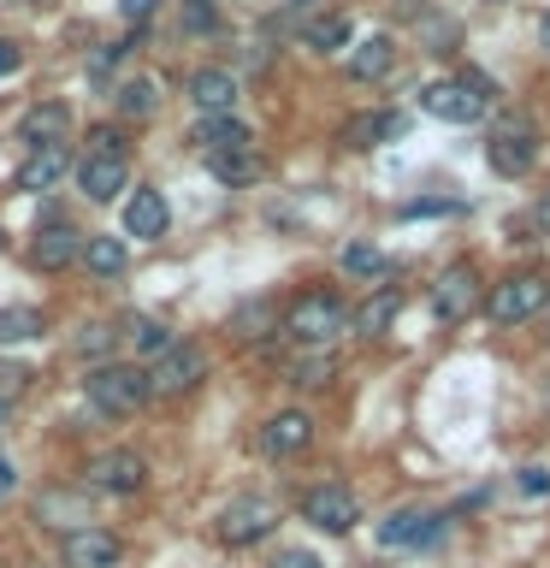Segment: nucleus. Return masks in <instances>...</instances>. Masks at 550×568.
<instances>
[{
    "instance_id": "nucleus-1",
    "label": "nucleus",
    "mask_w": 550,
    "mask_h": 568,
    "mask_svg": "<svg viewBox=\"0 0 550 568\" xmlns=\"http://www.w3.org/2000/svg\"><path fill=\"white\" fill-rule=\"evenodd\" d=\"M284 332H291L302 349H326L332 337L349 332L344 296H337V291H302L291 308H284Z\"/></svg>"
},
{
    "instance_id": "nucleus-2",
    "label": "nucleus",
    "mask_w": 550,
    "mask_h": 568,
    "mask_svg": "<svg viewBox=\"0 0 550 568\" xmlns=\"http://www.w3.org/2000/svg\"><path fill=\"white\" fill-rule=\"evenodd\" d=\"M83 397H89L95 415L124 420V415H136V408L149 403V385H142V367H131V362H95L83 373Z\"/></svg>"
},
{
    "instance_id": "nucleus-3",
    "label": "nucleus",
    "mask_w": 550,
    "mask_h": 568,
    "mask_svg": "<svg viewBox=\"0 0 550 568\" xmlns=\"http://www.w3.org/2000/svg\"><path fill=\"white\" fill-rule=\"evenodd\" d=\"M207 379V349L190 344V337H177L166 355H154L149 367H142V385H149V397H190L195 385Z\"/></svg>"
},
{
    "instance_id": "nucleus-4",
    "label": "nucleus",
    "mask_w": 550,
    "mask_h": 568,
    "mask_svg": "<svg viewBox=\"0 0 550 568\" xmlns=\"http://www.w3.org/2000/svg\"><path fill=\"white\" fill-rule=\"evenodd\" d=\"M83 486L101 491V497H131V491L149 486V462L136 450H124V444H113V450H95L83 462Z\"/></svg>"
},
{
    "instance_id": "nucleus-5",
    "label": "nucleus",
    "mask_w": 550,
    "mask_h": 568,
    "mask_svg": "<svg viewBox=\"0 0 550 568\" xmlns=\"http://www.w3.org/2000/svg\"><path fill=\"white\" fill-rule=\"evenodd\" d=\"M544 278L539 273H509L503 284H491V296H486V314L497 320V326H527L532 314L544 308Z\"/></svg>"
},
{
    "instance_id": "nucleus-6",
    "label": "nucleus",
    "mask_w": 550,
    "mask_h": 568,
    "mask_svg": "<svg viewBox=\"0 0 550 568\" xmlns=\"http://www.w3.org/2000/svg\"><path fill=\"white\" fill-rule=\"evenodd\" d=\"M486 160H491V172H503V178H521V172H532V160H539V131H532L527 119L497 124L491 142H486Z\"/></svg>"
},
{
    "instance_id": "nucleus-7",
    "label": "nucleus",
    "mask_w": 550,
    "mask_h": 568,
    "mask_svg": "<svg viewBox=\"0 0 550 568\" xmlns=\"http://www.w3.org/2000/svg\"><path fill=\"white\" fill-rule=\"evenodd\" d=\"M278 527V509L266 504V497H237V504H225L220 509V545H231V550H243V545H255V539H266V532Z\"/></svg>"
},
{
    "instance_id": "nucleus-8",
    "label": "nucleus",
    "mask_w": 550,
    "mask_h": 568,
    "mask_svg": "<svg viewBox=\"0 0 550 568\" xmlns=\"http://www.w3.org/2000/svg\"><path fill=\"white\" fill-rule=\"evenodd\" d=\"M473 308H479V278H473V266H468V261L444 266L438 284H432V314L444 320V326H461Z\"/></svg>"
},
{
    "instance_id": "nucleus-9",
    "label": "nucleus",
    "mask_w": 550,
    "mask_h": 568,
    "mask_svg": "<svg viewBox=\"0 0 550 568\" xmlns=\"http://www.w3.org/2000/svg\"><path fill=\"white\" fill-rule=\"evenodd\" d=\"M302 521H314L319 532H349L361 521V504H355L349 486H308L302 491Z\"/></svg>"
},
{
    "instance_id": "nucleus-10",
    "label": "nucleus",
    "mask_w": 550,
    "mask_h": 568,
    "mask_svg": "<svg viewBox=\"0 0 550 568\" xmlns=\"http://www.w3.org/2000/svg\"><path fill=\"white\" fill-rule=\"evenodd\" d=\"M18 142H24L30 154L65 149V142H71V106H65V101H35V106H24V119H18Z\"/></svg>"
},
{
    "instance_id": "nucleus-11",
    "label": "nucleus",
    "mask_w": 550,
    "mask_h": 568,
    "mask_svg": "<svg viewBox=\"0 0 550 568\" xmlns=\"http://www.w3.org/2000/svg\"><path fill=\"white\" fill-rule=\"evenodd\" d=\"M420 113H432L444 124H473V119H486V101H479L461 78H438V83L420 89Z\"/></svg>"
},
{
    "instance_id": "nucleus-12",
    "label": "nucleus",
    "mask_w": 550,
    "mask_h": 568,
    "mask_svg": "<svg viewBox=\"0 0 550 568\" xmlns=\"http://www.w3.org/2000/svg\"><path fill=\"white\" fill-rule=\"evenodd\" d=\"M83 255V231L71 220H42L30 237V266H42V273H65L71 261Z\"/></svg>"
},
{
    "instance_id": "nucleus-13",
    "label": "nucleus",
    "mask_w": 550,
    "mask_h": 568,
    "mask_svg": "<svg viewBox=\"0 0 550 568\" xmlns=\"http://www.w3.org/2000/svg\"><path fill=\"white\" fill-rule=\"evenodd\" d=\"M172 231V202L160 190H131L124 195V237L136 243H160Z\"/></svg>"
},
{
    "instance_id": "nucleus-14",
    "label": "nucleus",
    "mask_w": 550,
    "mask_h": 568,
    "mask_svg": "<svg viewBox=\"0 0 550 568\" xmlns=\"http://www.w3.org/2000/svg\"><path fill=\"white\" fill-rule=\"evenodd\" d=\"M65 568H119L124 562V539L119 532H106V527H78V532H65Z\"/></svg>"
},
{
    "instance_id": "nucleus-15",
    "label": "nucleus",
    "mask_w": 550,
    "mask_h": 568,
    "mask_svg": "<svg viewBox=\"0 0 550 568\" xmlns=\"http://www.w3.org/2000/svg\"><path fill=\"white\" fill-rule=\"evenodd\" d=\"M308 444H314V415H308V408H278V415L261 426V450L278 456V462L302 456Z\"/></svg>"
},
{
    "instance_id": "nucleus-16",
    "label": "nucleus",
    "mask_w": 550,
    "mask_h": 568,
    "mask_svg": "<svg viewBox=\"0 0 550 568\" xmlns=\"http://www.w3.org/2000/svg\"><path fill=\"white\" fill-rule=\"evenodd\" d=\"M243 95V83H237V71H225V65H202V71H190V101H195V113L213 119V113H231Z\"/></svg>"
},
{
    "instance_id": "nucleus-17",
    "label": "nucleus",
    "mask_w": 550,
    "mask_h": 568,
    "mask_svg": "<svg viewBox=\"0 0 550 568\" xmlns=\"http://www.w3.org/2000/svg\"><path fill=\"white\" fill-rule=\"evenodd\" d=\"M438 532H444V515H432V509H390L379 521V545L408 550V545H432Z\"/></svg>"
},
{
    "instance_id": "nucleus-18",
    "label": "nucleus",
    "mask_w": 550,
    "mask_h": 568,
    "mask_svg": "<svg viewBox=\"0 0 550 568\" xmlns=\"http://www.w3.org/2000/svg\"><path fill=\"white\" fill-rule=\"evenodd\" d=\"M78 190L89 195V202H113L119 190H131V160L119 154H89L78 166Z\"/></svg>"
},
{
    "instance_id": "nucleus-19",
    "label": "nucleus",
    "mask_w": 550,
    "mask_h": 568,
    "mask_svg": "<svg viewBox=\"0 0 550 568\" xmlns=\"http://www.w3.org/2000/svg\"><path fill=\"white\" fill-rule=\"evenodd\" d=\"M65 172H71V154H65V149H42V154H24V160H18L12 184L30 190V195H48V190L65 184Z\"/></svg>"
},
{
    "instance_id": "nucleus-20",
    "label": "nucleus",
    "mask_w": 550,
    "mask_h": 568,
    "mask_svg": "<svg viewBox=\"0 0 550 568\" xmlns=\"http://www.w3.org/2000/svg\"><path fill=\"white\" fill-rule=\"evenodd\" d=\"M35 521L60 527V532H78V527H89V497L65 491V486H48L42 497H35Z\"/></svg>"
},
{
    "instance_id": "nucleus-21",
    "label": "nucleus",
    "mask_w": 550,
    "mask_h": 568,
    "mask_svg": "<svg viewBox=\"0 0 550 568\" xmlns=\"http://www.w3.org/2000/svg\"><path fill=\"white\" fill-rule=\"evenodd\" d=\"M190 142H195L202 154H225V149H248V142H255V131H248L237 113H213V119H195Z\"/></svg>"
},
{
    "instance_id": "nucleus-22",
    "label": "nucleus",
    "mask_w": 550,
    "mask_h": 568,
    "mask_svg": "<svg viewBox=\"0 0 550 568\" xmlns=\"http://www.w3.org/2000/svg\"><path fill=\"white\" fill-rule=\"evenodd\" d=\"M207 172L220 178V184L243 190V184H261L266 160H261V149H255V142H248V149H225V154H207Z\"/></svg>"
},
{
    "instance_id": "nucleus-23",
    "label": "nucleus",
    "mask_w": 550,
    "mask_h": 568,
    "mask_svg": "<svg viewBox=\"0 0 550 568\" xmlns=\"http://www.w3.org/2000/svg\"><path fill=\"white\" fill-rule=\"evenodd\" d=\"M337 379V355L332 349H302L284 362V385H296V390H326Z\"/></svg>"
},
{
    "instance_id": "nucleus-24",
    "label": "nucleus",
    "mask_w": 550,
    "mask_h": 568,
    "mask_svg": "<svg viewBox=\"0 0 550 568\" xmlns=\"http://www.w3.org/2000/svg\"><path fill=\"white\" fill-rule=\"evenodd\" d=\"M83 266H89V278H101V284H113L124 266H131V248H124V237H83V255H78Z\"/></svg>"
},
{
    "instance_id": "nucleus-25",
    "label": "nucleus",
    "mask_w": 550,
    "mask_h": 568,
    "mask_svg": "<svg viewBox=\"0 0 550 568\" xmlns=\"http://www.w3.org/2000/svg\"><path fill=\"white\" fill-rule=\"evenodd\" d=\"M403 131H408L403 113H355V119L344 124V142H349V149H379V142L403 136Z\"/></svg>"
},
{
    "instance_id": "nucleus-26",
    "label": "nucleus",
    "mask_w": 550,
    "mask_h": 568,
    "mask_svg": "<svg viewBox=\"0 0 550 568\" xmlns=\"http://www.w3.org/2000/svg\"><path fill=\"white\" fill-rule=\"evenodd\" d=\"M390 65H397V42H390V36H367V42L349 53V78L355 83H379Z\"/></svg>"
},
{
    "instance_id": "nucleus-27",
    "label": "nucleus",
    "mask_w": 550,
    "mask_h": 568,
    "mask_svg": "<svg viewBox=\"0 0 550 568\" xmlns=\"http://www.w3.org/2000/svg\"><path fill=\"white\" fill-rule=\"evenodd\" d=\"M397 314H403V291H390V284H385L379 296H367L361 308L349 314V326L361 332V337H385V332H390V320H397Z\"/></svg>"
},
{
    "instance_id": "nucleus-28",
    "label": "nucleus",
    "mask_w": 550,
    "mask_h": 568,
    "mask_svg": "<svg viewBox=\"0 0 550 568\" xmlns=\"http://www.w3.org/2000/svg\"><path fill=\"white\" fill-rule=\"evenodd\" d=\"M124 337H131V349H136V355H149V362H154V355H166V349L177 344L166 320H149V314H131V320H124Z\"/></svg>"
},
{
    "instance_id": "nucleus-29",
    "label": "nucleus",
    "mask_w": 550,
    "mask_h": 568,
    "mask_svg": "<svg viewBox=\"0 0 550 568\" xmlns=\"http://www.w3.org/2000/svg\"><path fill=\"white\" fill-rule=\"evenodd\" d=\"M349 36H355L349 18H344V12H326V18H308L302 42H308L314 53H344V48H349Z\"/></svg>"
},
{
    "instance_id": "nucleus-30",
    "label": "nucleus",
    "mask_w": 550,
    "mask_h": 568,
    "mask_svg": "<svg viewBox=\"0 0 550 568\" xmlns=\"http://www.w3.org/2000/svg\"><path fill=\"white\" fill-rule=\"evenodd\" d=\"M231 332H237L243 344H266V337L278 332V308L273 302H243V308L231 314Z\"/></svg>"
},
{
    "instance_id": "nucleus-31",
    "label": "nucleus",
    "mask_w": 550,
    "mask_h": 568,
    "mask_svg": "<svg viewBox=\"0 0 550 568\" xmlns=\"http://www.w3.org/2000/svg\"><path fill=\"white\" fill-rule=\"evenodd\" d=\"M113 106H119L124 119H154V113H160V78H131V83H119Z\"/></svg>"
},
{
    "instance_id": "nucleus-32",
    "label": "nucleus",
    "mask_w": 550,
    "mask_h": 568,
    "mask_svg": "<svg viewBox=\"0 0 550 568\" xmlns=\"http://www.w3.org/2000/svg\"><path fill=\"white\" fill-rule=\"evenodd\" d=\"M42 326L48 320L35 314V308H0V349H18V344H35V337H42Z\"/></svg>"
},
{
    "instance_id": "nucleus-33",
    "label": "nucleus",
    "mask_w": 550,
    "mask_h": 568,
    "mask_svg": "<svg viewBox=\"0 0 550 568\" xmlns=\"http://www.w3.org/2000/svg\"><path fill=\"white\" fill-rule=\"evenodd\" d=\"M119 344V332H113V320H83L78 337H71V355H89V362H106Z\"/></svg>"
},
{
    "instance_id": "nucleus-34",
    "label": "nucleus",
    "mask_w": 550,
    "mask_h": 568,
    "mask_svg": "<svg viewBox=\"0 0 550 568\" xmlns=\"http://www.w3.org/2000/svg\"><path fill=\"white\" fill-rule=\"evenodd\" d=\"M337 261H344V273L349 278H385V255H379V243H344V255H337Z\"/></svg>"
},
{
    "instance_id": "nucleus-35",
    "label": "nucleus",
    "mask_w": 550,
    "mask_h": 568,
    "mask_svg": "<svg viewBox=\"0 0 550 568\" xmlns=\"http://www.w3.org/2000/svg\"><path fill=\"white\" fill-rule=\"evenodd\" d=\"M30 379H35V373H30L24 362H0V408H12L18 397H24Z\"/></svg>"
},
{
    "instance_id": "nucleus-36",
    "label": "nucleus",
    "mask_w": 550,
    "mask_h": 568,
    "mask_svg": "<svg viewBox=\"0 0 550 568\" xmlns=\"http://www.w3.org/2000/svg\"><path fill=\"white\" fill-rule=\"evenodd\" d=\"M213 24H220L213 0H184V30H190V36H202V30H213Z\"/></svg>"
},
{
    "instance_id": "nucleus-37",
    "label": "nucleus",
    "mask_w": 550,
    "mask_h": 568,
    "mask_svg": "<svg viewBox=\"0 0 550 568\" xmlns=\"http://www.w3.org/2000/svg\"><path fill=\"white\" fill-rule=\"evenodd\" d=\"M89 142H95V154H119V160H131V142H124V131H113V124H101V131L89 136Z\"/></svg>"
},
{
    "instance_id": "nucleus-38",
    "label": "nucleus",
    "mask_w": 550,
    "mask_h": 568,
    "mask_svg": "<svg viewBox=\"0 0 550 568\" xmlns=\"http://www.w3.org/2000/svg\"><path fill=\"white\" fill-rule=\"evenodd\" d=\"M154 7H160V0H119V12H124V24H131V30H142V24H149V18H154Z\"/></svg>"
},
{
    "instance_id": "nucleus-39",
    "label": "nucleus",
    "mask_w": 550,
    "mask_h": 568,
    "mask_svg": "<svg viewBox=\"0 0 550 568\" xmlns=\"http://www.w3.org/2000/svg\"><path fill=\"white\" fill-rule=\"evenodd\" d=\"M273 568H326V562H319L314 550H302V545H291V550H278V557H273Z\"/></svg>"
},
{
    "instance_id": "nucleus-40",
    "label": "nucleus",
    "mask_w": 550,
    "mask_h": 568,
    "mask_svg": "<svg viewBox=\"0 0 550 568\" xmlns=\"http://www.w3.org/2000/svg\"><path fill=\"white\" fill-rule=\"evenodd\" d=\"M521 491L527 497H544L550 491V468H521Z\"/></svg>"
},
{
    "instance_id": "nucleus-41",
    "label": "nucleus",
    "mask_w": 550,
    "mask_h": 568,
    "mask_svg": "<svg viewBox=\"0 0 550 568\" xmlns=\"http://www.w3.org/2000/svg\"><path fill=\"white\" fill-rule=\"evenodd\" d=\"M18 65H24V48H18V42H0V78H12Z\"/></svg>"
},
{
    "instance_id": "nucleus-42",
    "label": "nucleus",
    "mask_w": 550,
    "mask_h": 568,
    "mask_svg": "<svg viewBox=\"0 0 550 568\" xmlns=\"http://www.w3.org/2000/svg\"><path fill=\"white\" fill-rule=\"evenodd\" d=\"M456 202H408L403 213H408V220H420V213H450Z\"/></svg>"
},
{
    "instance_id": "nucleus-43",
    "label": "nucleus",
    "mask_w": 550,
    "mask_h": 568,
    "mask_svg": "<svg viewBox=\"0 0 550 568\" xmlns=\"http://www.w3.org/2000/svg\"><path fill=\"white\" fill-rule=\"evenodd\" d=\"M12 486H18V468H12V462H7V456H0V497H7Z\"/></svg>"
},
{
    "instance_id": "nucleus-44",
    "label": "nucleus",
    "mask_w": 550,
    "mask_h": 568,
    "mask_svg": "<svg viewBox=\"0 0 550 568\" xmlns=\"http://www.w3.org/2000/svg\"><path fill=\"white\" fill-rule=\"evenodd\" d=\"M539 48H544V53H550V12H544V18H539Z\"/></svg>"
},
{
    "instance_id": "nucleus-45",
    "label": "nucleus",
    "mask_w": 550,
    "mask_h": 568,
    "mask_svg": "<svg viewBox=\"0 0 550 568\" xmlns=\"http://www.w3.org/2000/svg\"><path fill=\"white\" fill-rule=\"evenodd\" d=\"M539 225H544V237H550V190H544V202H539Z\"/></svg>"
},
{
    "instance_id": "nucleus-46",
    "label": "nucleus",
    "mask_w": 550,
    "mask_h": 568,
    "mask_svg": "<svg viewBox=\"0 0 550 568\" xmlns=\"http://www.w3.org/2000/svg\"><path fill=\"white\" fill-rule=\"evenodd\" d=\"M18 7H53V0H18Z\"/></svg>"
},
{
    "instance_id": "nucleus-47",
    "label": "nucleus",
    "mask_w": 550,
    "mask_h": 568,
    "mask_svg": "<svg viewBox=\"0 0 550 568\" xmlns=\"http://www.w3.org/2000/svg\"><path fill=\"white\" fill-rule=\"evenodd\" d=\"M284 7H308V0H284Z\"/></svg>"
},
{
    "instance_id": "nucleus-48",
    "label": "nucleus",
    "mask_w": 550,
    "mask_h": 568,
    "mask_svg": "<svg viewBox=\"0 0 550 568\" xmlns=\"http://www.w3.org/2000/svg\"><path fill=\"white\" fill-rule=\"evenodd\" d=\"M0 420H7V408H0Z\"/></svg>"
},
{
    "instance_id": "nucleus-49",
    "label": "nucleus",
    "mask_w": 550,
    "mask_h": 568,
    "mask_svg": "<svg viewBox=\"0 0 550 568\" xmlns=\"http://www.w3.org/2000/svg\"><path fill=\"white\" fill-rule=\"evenodd\" d=\"M0 243H7V237H0Z\"/></svg>"
}]
</instances>
